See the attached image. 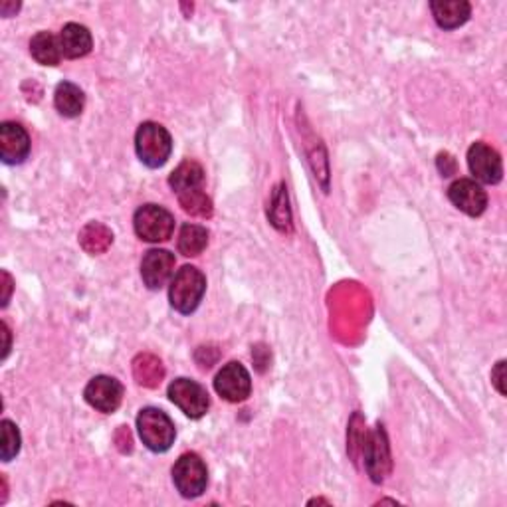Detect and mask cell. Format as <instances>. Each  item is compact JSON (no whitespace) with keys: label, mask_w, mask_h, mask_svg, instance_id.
<instances>
[{"label":"cell","mask_w":507,"mask_h":507,"mask_svg":"<svg viewBox=\"0 0 507 507\" xmlns=\"http://www.w3.org/2000/svg\"><path fill=\"white\" fill-rule=\"evenodd\" d=\"M135 151L139 161L149 168L163 167L173 153V137L161 123L145 121L135 133Z\"/></svg>","instance_id":"obj_1"},{"label":"cell","mask_w":507,"mask_h":507,"mask_svg":"<svg viewBox=\"0 0 507 507\" xmlns=\"http://www.w3.org/2000/svg\"><path fill=\"white\" fill-rule=\"evenodd\" d=\"M204 291H207V278H204V274L199 268H194V266H183L175 274L171 288H168V301H171L173 309L179 311V314L191 315L200 306Z\"/></svg>","instance_id":"obj_2"},{"label":"cell","mask_w":507,"mask_h":507,"mask_svg":"<svg viewBox=\"0 0 507 507\" xmlns=\"http://www.w3.org/2000/svg\"><path fill=\"white\" fill-rule=\"evenodd\" d=\"M137 432L141 442L157 454L167 452L176 438V429L171 416L155 406H147L137 414Z\"/></svg>","instance_id":"obj_3"},{"label":"cell","mask_w":507,"mask_h":507,"mask_svg":"<svg viewBox=\"0 0 507 507\" xmlns=\"http://www.w3.org/2000/svg\"><path fill=\"white\" fill-rule=\"evenodd\" d=\"M173 484L183 497H194L202 495L207 492L209 486V470L199 454L189 452L175 462L173 466Z\"/></svg>","instance_id":"obj_4"},{"label":"cell","mask_w":507,"mask_h":507,"mask_svg":"<svg viewBox=\"0 0 507 507\" xmlns=\"http://www.w3.org/2000/svg\"><path fill=\"white\" fill-rule=\"evenodd\" d=\"M133 228L145 242H167L175 233V218L171 212L159 207V204H145V207L137 209L135 217H133Z\"/></svg>","instance_id":"obj_5"},{"label":"cell","mask_w":507,"mask_h":507,"mask_svg":"<svg viewBox=\"0 0 507 507\" xmlns=\"http://www.w3.org/2000/svg\"><path fill=\"white\" fill-rule=\"evenodd\" d=\"M361 456L364 458V470H367L372 482H385V478L390 474V468H393V460H390L388 438L382 424H377V429L367 434Z\"/></svg>","instance_id":"obj_6"},{"label":"cell","mask_w":507,"mask_h":507,"mask_svg":"<svg viewBox=\"0 0 507 507\" xmlns=\"http://www.w3.org/2000/svg\"><path fill=\"white\" fill-rule=\"evenodd\" d=\"M168 398H171V403L179 406L186 416L192 418V421H199L210 408L207 388L199 385L197 380L184 377L175 379L171 385H168Z\"/></svg>","instance_id":"obj_7"},{"label":"cell","mask_w":507,"mask_h":507,"mask_svg":"<svg viewBox=\"0 0 507 507\" xmlns=\"http://www.w3.org/2000/svg\"><path fill=\"white\" fill-rule=\"evenodd\" d=\"M215 390L228 403H242L252 393V379L244 364L236 361L225 364L215 379Z\"/></svg>","instance_id":"obj_8"},{"label":"cell","mask_w":507,"mask_h":507,"mask_svg":"<svg viewBox=\"0 0 507 507\" xmlns=\"http://www.w3.org/2000/svg\"><path fill=\"white\" fill-rule=\"evenodd\" d=\"M468 167L474 179L484 184H497L503 176L500 153L487 143H482V141H478L468 149Z\"/></svg>","instance_id":"obj_9"},{"label":"cell","mask_w":507,"mask_h":507,"mask_svg":"<svg viewBox=\"0 0 507 507\" xmlns=\"http://www.w3.org/2000/svg\"><path fill=\"white\" fill-rule=\"evenodd\" d=\"M84 397L87 400V405L95 411H100L103 414H113L121 406L123 400V385L113 377L100 375L94 377L84 390Z\"/></svg>","instance_id":"obj_10"},{"label":"cell","mask_w":507,"mask_h":507,"mask_svg":"<svg viewBox=\"0 0 507 507\" xmlns=\"http://www.w3.org/2000/svg\"><path fill=\"white\" fill-rule=\"evenodd\" d=\"M448 199L460 212L478 218L482 217L487 209V192L482 184L471 179H458L448 186Z\"/></svg>","instance_id":"obj_11"},{"label":"cell","mask_w":507,"mask_h":507,"mask_svg":"<svg viewBox=\"0 0 507 507\" xmlns=\"http://www.w3.org/2000/svg\"><path fill=\"white\" fill-rule=\"evenodd\" d=\"M30 155V137L20 123L4 121L0 126V159L4 165H20Z\"/></svg>","instance_id":"obj_12"},{"label":"cell","mask_w":507,"mask_h":507,"mask_svg":"<svg viewBox=\"0 0 507 507\" xmlns=\"http://www.w3.org/2000/svg\"><path fill=\"white\" fill-rule=\"evenodd\" d=\"M175 256L168 250H149L141 262V278L149 290H161L175 272Z\"/></svg>","instance_id":"obj_13"},{"label":"cell","mask_w":507,"mask_h":507,"mask_svg":"<svg viewBox=\"0 0 507 507\" xmlns=\"http://www.w3.org/2000/svg\"><path fill=\"white\" fill-rule=\"evenodd\" d=\"M60 48H61V56L68 60H78L84 58L92 52L94 48V38L92 32L86 29L82 24L70 22L66 24L64 29L60 32Z\"/></svg>","instance_id":"obj_14"},{"label":"cell","mask_w":507,"mask_h":507,"mask_svg":"<svg viewBox=\"0 0 507 507\" xmlns=\"http://www.w3.org/2000/svg\"><path fill=\"white\" fill-rule=\"evenodd\" d=\"M430 11L442 30H456L470 20L471 6L466 0H434Z\"/></svg>","instance_id":"obj_15"},{"label":"cell","mask_w":507,"mask_h":507,"mask_svg":"<svg viewBox=\"0 0 507 507\" xmlns=\"http://www.w3.org/2000/svg\"><path fill=\"white\" fill-rule=\"evenodd\" d=\"M54 105L60 115L74 119V118H79L84 111L86 95L76 84L61 82L58 84L56 92H54Z\"/></svg>","instance_id":"obj_16"},{"label":"cell","mask_w":507,"mask_h":507,"mask_svg":"<svg viewBox=\"0 0 507 507\" xmlns=\"http://www.w3.org/2000/svg\"><path fill=\"white\" fill-rule=\"evenodd\" d=\"M202 183H204L202 167L197 161H191V159L189 161H183L171 173V176H168V184H171V189L176 194H184V192L202 189Z\"/></svg>","instance_id":"obj_17"},{"label":"cell","mask_w":507,"mask_h":507,"mask_svg":"<svg viewBox=\"0 0 507 507\" xmlns=\"http://www.w3.org/2000/svg\"><path fill=\"white\" fill-rule=\"evenodd\" d=\"M30 54L42 66H58L61 60L60 38H56L54 34L48 30L38 32L37 37H32L30 40Z\"/></svg>","instance_id":"obj_18"},{"label":"cell","mask_w":507,"mask_h":507,"mask_svg":"<svg viewBox=\"0 0 507 507\" xmlns=\"http://www.w3.org/2000/svg\"><path fill=\"white\" fill-rule=\"evenodd\" d=\"M163 375L165 369L155 355L145 353L139 355V357H135V361H133V377H135L141 387H149V388L157 387L159 382L163 380Z\"/></svg>","instance_id":"obj_19"},{"label":"cell","mask_w":507,"mask_h":507,"mask_svg":"<svg viewBox=\"0 0 507 507\" xmlns=\"http://www.w3.org/2000/svg\"><path fill=\"white\" fill-rule=\"evenodd\" d=\"M209 246V230L199 225H183L179 234V252L186 258L199 256Z\"/></svg>","instance_id":"obj_20"},{"label":"cell","mask_w":507,"mask_h":507,"mask_svg":"<svg viewBox=\"0 0 507 507\" xmlns=\"http://www.w3.org/2000/svg\"><path fill=\"white\" fill-rule=\"evenodd\" d=\"M79 242H82V246L90 254H100L113 242V234L103 225H100V222H92V225H87L82 230Z\"/></svg>","instance_id":"obj_21"},{"label":"cell","mask_w":507,"mask_h":507,"mask_svg":"<svg viewBox=\"0 0 507 507\" xmlns=\"http://www.w3.org/2000/svg\"><path fill=\"white\" fill-rule=\"evenodd\" d=\"M268 215H270L272 225L278 230H282V233H286V230L291 228V215H290V209H288V192H286V186L283 184H280L278 189H275Z\"/></svg>","instance_id":"obj_22"},{"label":"cell","mask_w":507,"mask_h":507,"mask_svg":"<svg viewBox=\"0 0 507 507\" xmlns=\"http://www.w3.org/2000/svg\"><path fill=\"white\" fill-rule=\"evenodd\" d=\"M179 202L183 210L189 212L191 217H200V218L212 217V200L207 197V192L202 189L179 194Z\"/></svg>","instance_id":"obj_23"},{"label":"cell","mask_w":507,"mask_h":507,"mask_svg":"<svg viewBox=\"0 0 507 507\" xmlns=\"http://www.w3.org/2000/svg\"><path fill=\"white\" fill-rule=\"evenodd\" d=\"M0 432H3V444H0V458L3 462H12L20 452V432L19 426L11 421L0 422Z\"/></svg>","instance_id":"obj_24"},{"label":"cell","mask_w":507,"mask_h":507,"mask_svg":"<svg viewBox=\"0 0 507 507\" xmlns=\"http://www.w3.org/2000/svg\"><path fill=\"white\" fill-rule=\"evenodd\" d=\"M364 438H367V432H364V424H363V418L359 413H355L351 422H349V454L353 462H357L361 452H363V444Z\"/></svg>","instance_id":"obj_25"},{"label":"cell","mask_w":507,"mask_h":507,"mask_svg":"<svg viewBox=\"0 0 507 507\" xmlns=\"http://www.w3.org/2000/svg\"><path fill=\"white\" fill-rule=\"evenodd\" d=\"M436 167H438L442 176L456 175V159H454L450 153H440L438 159H436Z\"/></svg>","instance_id":"obj_26"},{"label":"cell","mask_w":507,"mask_h":507,"mask_svg":"<svg viewBox=\"0 0 507 507\" xmlns=\"http://www.w3.org/2000/svg\"><path fill=\"white\" fill-rule=\"evenodd\" d=\"M492 380H494V385L497 388V393L505 395V387H503V382H505V361H500V363L495 364V369L492 371Z\"/></svg>","instance_id":"obj_27"},{"label":"cell","mask_w":507,"mask_h":507,"mask_svg":"<svg viewBox=\"0 0 507 507\" xmlns=\"http://www.w3.org/2000/svg\"><path fill=\"white\" fill-rule=\"evenodd\" d=\"M3 280H4V298H3V306L8 304V298H11V275L6 272H3Z\"/></svg>","instance_id":"obj_28"}]
</instances>
